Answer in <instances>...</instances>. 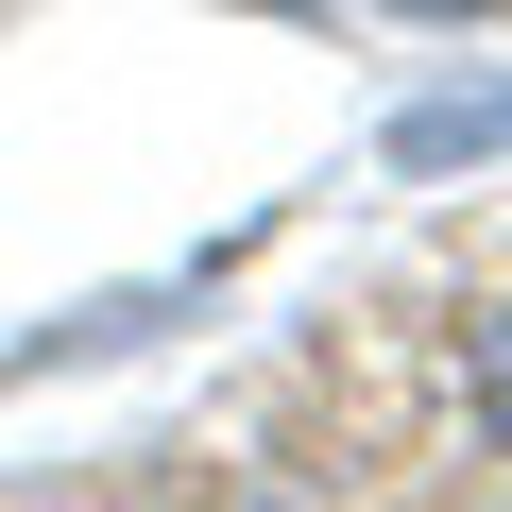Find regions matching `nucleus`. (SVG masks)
Segmentation results:
<instances>
[{
	"label": "nucleus",
	"instance_id": "obj_2",
	"mask_svg": "<svg viewBox=\"0 0 512 512\" xmlns=\"http://www.w3.org/2000/svg\"><path fill=\"white\" fill-rule=\"evenodd\" d=\"M478 359H495V444H512V325H495V342H478Z\"/></svg>",
	"mask_w": 512,
	"mask_h": 512
},
{
	"label": "nucleus",
	"instance_id": "obj_1",
	"mask_svg": "<svg viewBox=\"0 0 512 512\" xmlns=\"http://www.w3.org/2000/svg\"><path fill=\"white\" fill-rule=\"evenodd\" d=\"M393 154H410V171H444V154H512V103H427Z\"/></svg>",
	"mask_w": 512,
	"mask_h": 512
},
{
	"label": "nucleus",
	"instance_id": "obj_3",
	"mask_svg": "<svg viewBox=\"0 0 512 512\" xmlns=\"http://www.w3.org/2000/svg\"><path fill=\"white\" fill-rule=\"evenodd\" d=\"M427 18H478V0H427Z\"/></svg>",
	"mask_w": 512,
	"mask_h": 512
}]
</instances>
